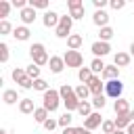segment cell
Instances as JSON below:
<instances>
[{"label":"cell","instance_id":"cell-15","mask_svg":"<svg viewBox=\"0 0 134 134\" xmlns=\"http://www.w3.org/2000/svg\"><path fill=\"white\" fill-rule=\"evenodd\" d=\"M103 77L109 82V80H119V67L117 65H107L105 71H103Z\"/></svg>","mask_w":134,"mask_h":134},{"label":"cell","instance_id":"cell-12","mask_svg":"<svg viewBox=\"0 0 134 134\" xmlns=\"http://www.w3.org/2000/svg\"><path fill=\"white\" fill-rule=\"evenodd\" d=\"M21 21L25 23V25H29V23H34L36 21V8H31L29 4L21 10Z\"/></svg>","mask_w":134,"mask_h":134},{"label":"cell","instance_id":"cell-29","mask_svg":"<svg viewBox=\"0 0 134 134\" xmlns=\"http://www.w3.org/2000/svg\"><path fill=\"white\" fill-rule=\"evenodd\" d=\"M10 2H6V0H0V17H2V21H6V17H8V10H10Z\"/></svg>","mask_w":134,"mask_h":134},{"label":"cell","instance_id":"cell-30","mask_svg":"<svg viewBox=\"0 0 134 134\" xmlns=\"http://www.w3.org/2000/svg\"><path fill=\"white\" fill-rule=\"evenodd\" d=\"M113 34H115V31H113L109 25H107V27H103V29H100V34H98V36H100V42H109V40L113 38Z\"/></svg>","mask_w":134,"mask_h":134},{"label":"cell","instance_id":"cell-8","mask_svg":"<svg viewBox=\"0 0 134 134\" xmlns=\"http://www.w3.org/2000/svg\"><path fill=\"white\" fill-rule=\"evenodd\" d=\"M111 52V46H109V42H94L92 44V54L98 59V57H105V54H109Z\"/></svg>","mask_w":134,"mask_h":134},{"label":"cell","instance_id":"cell-32","mask_svg":"<svg viewBox=\"0 0 134 134\" xmlns=\"http://www.w3.org/2000/svg\"><path fill=\"white\" fill-rule=\"evenodd\" d=\"M25 75H27V73H25V69H21V67H15V69H13V73H10V77H13L17 84H19Z\"/></svg>","mask_w":134,"mask_h":134},{"label":"cell","instance_id":"cell-45","mask_svg":"<svg viewBox=\"0 0 134 134\" xmlns=\"http://www.w3.org/2000/svg\"><path fill=\"white\" fill-rule=\"evenodd\" d=\"M61 134H77V130L69 126V128H63V132H61Z\"/></svg>","mask_w":134,"mask_h":134},{"label":"cell","instance_id":"cell-16","mask_svg":"<svg viewBox=\"0 0 134 134\" xmlns=\"http://www.w3.org/2000/svg\"><path fill=\"white\" fill-rule=\"evenodd\" d=\"M82 44H84V38H82L80 34H71V36L67 38V46H69V50H77Z\"/></svg>","mask_w":134,"mask_h":134},{"label":"cell","instance_id":"cell-24","mask_svg":"<svg viewBox=\"0 0 134 134\" xmlns=\"http://www.w3.org/2000/svg\"><path fill=\"white\" fill-rule=\"evenodd\" d=\"M77 113H80L82 117H88V115H92V105H90L88 100H82V103H80V107H77Z\"/></svg>","mask_w":134,"mask_h":134},{"label":"cell","instance_id":"cell-40","mask_svg":"<svg viewBox=\"0 0 134 134\" xmlns=\"http://www.w3.org/2000/svg\"><path fill=\"white\" fill-rule=\"evenodd\" d=\"M19 86H21V88H25V90H29V88H34V80L25 75V77H23V80L19 82Z\"/></svg>","mask_w":134,"mask_h":134},{"label":"cell","instance_id":"cell-38","mask_svg":"<svg viewBox=\"0 0 134 134\" xmlns=\"http://www.w3.org/2000/svg\"><path fill=\"white\" fill-rule=\"evenodd\" d=\"M69 17H71V19H82V17H84V6H80V8H69Z\"/></svg>","mask_w":134,"mask_h":134},{"label":"cell","instance_id":"cell-51","mask_svg":"<svg viewBox=\"0 0 134 134\" xmlns=\"http://www.w3.org/2000/svg\"><path fill=\"white\" fill-rule=\"evenodd\" d=\"M8 134H13V132H8Z\"/></svg>","mask_w":134,"mask_h":134},{"label":"cell","instance_id":"cell-13","mask_svg":"<svg viewBox=\"0 0 134 134\" xmlns=\"http://www.w3.org/2000/svg\"><path fill=\"white\" fill-rule=\"evenodd\" d=\"M113 109H115L117 115H128V113H130V103H128L126 98H117L115 105H113Z\"/></svg>","mask_w":134,"mask_h":134},{"label":"cell","instance_id":"cell-37","mask_svg":"<svg viewBox=\"0 0 134 134\" xmlns=\"http://www.w3.org/2000/svg\"><path fill=\"white\" fill-rule=\"evenodd\" d=\"M42 126H44V128H46V130H48V132L52 134V130H54V128L59 126V119H52V117H48V119H46V121H44Z\"/></svg>","mask_w":134,"mask_h":134},{"label":"cell","instance_id":"cell-39","mask_svg":"<svg viewBox=\"0 0 134 134\" xmlns=\"http://www.w3.org/2000/svg\"><path fill=\"white\" fill-rule=\"evenodd\" d=\"M8 61V46L2 42L0 44V63H6Z\"/></svg>","mask_w":134,"mask_h":134},{"label":"cell","instance_id":"cell-20","mask_svg":"<svg viewBox=\"0 0 134 134\" xmlns=\"http://www.w3.org/2000/svg\"><path fill=\"white\" fill-rule=\"evenodd\" d=\"M113 121H115V128H117V130H124V128H128V126L132 124V119H130V113H128V115H117Z\"/></svg>","mask_w":134,"mask_h":134},{"label":"cell","instance_id":"cell-18","mask_svg":"<svg viewBox=\"0 0 134 134\" xmlns=\"http://www.w3.org/2000/svg\"><path fill=\"white\" fill-rule=\"evenodd\" d=\"M19 111L25 113V115H27V113H34V111H36L34 100H31V98H21V100H19Z\"/></svg>","mask_w":134,"mask_h":134},{"label":"cell","instance_id":"cell-50","mask_svg":"<svg viewBox=\"0 0 134 134\" xmlns=\"http://www.w3.org/2000/svg\"><path fill=\"white\" fill-rule=\"evenodd\" d=\"M130 119H132V121H134V109H132V111H130Z\"/></svg>","mask_w":134,"mask_h":134},{"label":"cell","instance_id":"cell-22","mask_svg":"<svg viewBox=\"0 0 134 134\" xmlns=\"http://www.w3.org/2000/svg\"><path fill=\"white\" fill-rule=\"evenodd\" d=\"M2 100H4L6 105H15V103L19 100L17 90H4V92H2Z\"/></svg>","mask_w":134,"mask_h":134},{"label":"cell","instance_id":"cell-2","mask_svg":"<svg viewBox=\"0 0 134 134\" xmlns=\"http://www.w3.org/2000/svg\"><path fill=\"white\" fill-rule=\"evenodd\" d=\"M29 54H31V61L38 65V67H42V65H48V54H46V48H44V44H40V42H36V44H31L29 46Z\"/></svg>","mask_w":134,"mask_h":134},{"label":"cell","instance_id":"cell-47","mask_svg":"<svg viewBox=\"0 0 134 134\" xmlns=\"http://www.w3.org/2000/svg\"><path fill=\"white\" fill-rule=\"evenodd\" d=\"M77 130V134H90V130H86V128H75Z\"/></svg>","mask_w":134,"mask_h":134},{"label":"cell","instance_id":"cell-6","mask_svg":"<svg viewBox=\"0 0 134 134\" xmlns=\"http://www.w3.org/2000/svg\"><path fill=\"white\" fill-rule=\"evenodd\" d=\"M71 27H73V19L69 15H63L61 21H59V27H57V38H69L71 34Z\"/></svg>","mask_w":134,"mask_h":134},{"label":"cell","instance_id":"cell-48","mask_svg":"<svg viewBox=\"0 0 134 134\" xmlns=\"http://www.w3.org/2000/svg\"><path fill=\"white\" fill-rule=\"evenodd\" d=\"M130 54H132V57H134V42H132V44H130Z\"/></svg>","mask_w":134,"mask_h":134},{"label":"cell","instance_id":"cell-34","mask_svg":"<svg viewBox=\"0 0 134 134\" xmlns=\"http://www.w3.org/2000/svg\"><path fill=\"white\" fill-rule=\"evenodd\" d=\"M71 119H73L71 113H63V115L59 117V126H61V128H69V126H71Z\"/></svg>","mask_w":134,"mask_h":134},{"label":"cell","instance_id":"cell-33","mask_svg":"<svg viewBox=\"0 0 134 134\" xmlns=\"http://www.w3.org/2000/svg\"><path fill=\"white\" fill-rule=\"evenodd\" d=\"M34 90H40V92H46V90H50V88H48V82L40 77V80H36V82H34Z\"/></svg>","mask_w":134,"mask_h":134},{"label":"cell","instance_id":"cell-36","mask_svg":"<svg viewBox=\"0 0 134 134\" xmlns=\"http://www.w3.org/2000/svg\"><path fill=\"white\" fill-rule=\"evenodd\" d=\"M13 25L8 21H0V36H6V34H13Z\"/></svg>","mask_w":134,"mask_h":134},{"label":"cell","instance_id":"cell-27","mask_svg":"<svg viewBox=\"0 0 134 134\" xmlns=\"http://www.w3.org/2000/svg\"><path fill=\"white\" fill-rule=\"evenodd\" d=\"M105 67H107V65H105L100 59H94V61L90 63V69H92V73H103V71H105Z\"/></svg>","mask_w":134,"mask_h":134},{"label":"cell","instance_id":"cell-3","mask_svg":"<svg viewBox=\"0 0 134 134\" xmlns=\"http://www.w3.org/2000/svg\"><path fill=\"white\" fill-rule=\"evenodd\" d=\"M59 103H61V94H59V90H46L44 92V98H42V107L48 111V113H52V111H57L59 109Z\"/></svg>","mask_w":134,"mask_h":134},{"label":"cell","instance_id":"cell-4","mask_svg":"<svg viewBox=\"0 0 134 134\" xmlns=\"http://www.w3.org/2000/svg\"><path fill=\"white\" fill-rule=\"evenodd\" d=\"M121 92H124V84L119 80H109L105 82V96H111V98H121Z\"/></svg>","mask_w":134,"mask_h":134},{"label":"cell","instance_id":"cell-7","mask_svg":"<svg viewBox=\"0 0 134 134\" xmlns=\"http://www.w3.org/2000/svg\"><path fill=\"white\" fill-rule=\"evenodd\" d=\"M103 121H105V119L100 117V113H96V111H94L92 115H88V117L84 119V128H86V130H94V128L103 126Z\"/></svg>","mask_w":134,"mask_h":134},{"label":"cell","instance_id":"cell-17","mask_svg":"<svg viewBox=\"0 0 134 134\" xmlns=\"http://www.w3.org/2000/svg\"><path fill=\"white\" fill-rule=\"evenodd\" d=\"M29 29H27V25H19V27H15V31H13V36L17 38V40H21V42H25V40H29Z\"/></svg>","mask_w":134,"mask_h":134},{"label":"cell","instance_id":"cell-43","mask_svg":"<svg viewBox=\"0 0 134 134\" xmlns=\"http://www.w3.org/2000/svg\"><path fill=\"white\" fill-rule=\"evenodd\" d=\"M67 6L69 8H80V6H84V2L82 0H67Z\"/></svg>","mask_w":134,"mask_h":134},{"label":"cell","instance_id":"cell-23","mask_svg":"<svg viewBox=\"0 0 134 134\" xmlns=\"http://www.w3.org/2000/svg\"><path fill=\"white\" fill-rule=\"evenodd\" d=\"M25 73H27V77H31L34 82H36V80H40V67H38L36 63H31V65H27V69H25Z\"/></svg>","mask_w":134,"mask_h":134},{"label":"cell","instance_id":"cell-5","mask_svg":"<svg viewBox=\"0 0 134 134\" xmlns=\"http://www.w3.org/2000/svg\"><path fill=\"white\" fill-rule=\"evenodd\" d=\"M63 61H65V67H80L82 69V63H84V57L80 50H67L63 54Z\"/></svg>","mask_w":134,"mask_h":134},{"label":"cell","instance_id":"cell-21","mask_svg":"<svg viewBox=\"0 0 134 134\" xmlns=\"http://www.w3.org/2000/svg\"><path fill=\"white\" fill-rule=\"evenodd\" d=\"M92 75H94V73H92V69H90V67H82V69L77 71V77H80V82H82V84H88V82L92 80Z\"/></svg>","mask_w":134,"mask_h":134},{"label":"cell","instance_id":"cell-19","mask_svg":"<svg viewBox=\"0 0 134 134\" xmlns=\"http://www.w3.org/2000/svg\"><path fill=\"white\" fill-rule=\"evenodd\" d=\"M113 61H115L117 67H128V65H130V54H128V52H117V54L113 57Z\"/></svg>","mask_w":134,"mask_h":134},{"label":"cell","instance_id":"cell-11","mask_svg":"<svg viewBox=\"0 0 134 134\" xmlns=\"http://www.w3.org/2000/svg\"><path fill=\"white\" fill-rule=\"evenodd\" d=\"M48 69L52 71V73H61L63 69H65V61H63V57H50V61H48Z\"/></svg>","mask_w":134,"mask_h":134},{"label":"cell","instance_id":"cell-10","mask_svg":"<svg viewBox=\"0 0 134 134\" xmlns=\"http://www.w3.org/2000/svg\"><path fill=\"white\" fill-rule=\"evenodd\" d=\"M59 21H61V17L54 10H46L44 13V27H59Z\"/></svg>","mask_w":134,"mask_h":134},{"label":"cell","instance_id":"cell-49","mask_svg":"<svg viewBox=\"0 0 134 134\" xmlns=\"http://www.w3.org/2000/svg\"><path fill=\"white\" fill-rule=\"evenodd\" d=\"M113 134H126V132H124V130H115Z\"/></svg>","mask_w":134,"mask_h":134},{"label":"cell","instance_id":"cell-44","mask_svg":"<svg viewBox=\"0 0 134 134\" xmlns=\"http://www.w3.org/2000/svg\"><path fill=\"white\" fill-rule=\"evenodd\" d=\"M92 4L96 6V10H103V6L107 4V0H92Z\"/></svg>","mask_w":134,"mask_h":134},{"label":"cell","instance_id":"cell-25","mask_svg":"<svg viewBox=\"0 0 134 134\" xmlns=\"http://www.w3.org/2000/svg\"><path fill=\"white\" fill-rule=\"evenodd\" d=\"M34 119H36L38 124H44V121L48 119V111H46L44 107H38V109L34 111Z\"/></svg>","mask_w":134,"mask_h":134},{"label":"cell","instance_id":"cell-28","mask_svg":"<svg viewBox=\"0 0 134 134\" xmlns=\"http://www.w3.org/2000/svg\"><path fill=\"white\" fill-rule=\"evenodd\" d=\"M100 128H103V134H113V132L117 130V128H115V121H113V119H105Z\"/></svg>","mask_w":134,"mask_h":134},{"label":"cell","instance_id":"cell-26","mask_svg":"<svg viewBox=\"0 0 134 134\" xmlns=\"http://www.w3.org/2000/svg\"><path fill=\"white\" fill-rule=\"evenodd\" d=\"M75 94H77V98H80V100H86V98H88V94H92V92H90V88H88L86 84H80V86L75 88Z\"/></svg>","mask_w":134,"mask_h":134},{"label":"cell","instance_id":"cell-31","mask_svg":"<svg viewBox=\"0 0 134 134\" xmlns=\"http://www.w3.org/2000/svg\"><path fill=\"white\" fill-rule=\"evenodd\" d=\"M105 105H107V96H105V94H98V96L92 98V107H94V109H103Z\"/></svg>","mask_w":134,"mask_h":134},{"label":"cell","instance_id":"cell-9","mask_svg":"<svg viewBox=\"0 0 134 134\" xmlns=\"http://www.w3.org/2000/svg\"><path fill=\"white\" fill-rule=\"evenodd\" d=\"M88 88H90V92L94 94V96H98V94H103V88H105V84L100 82V77L98 75H92V80L86 84Z\"/></svg>","mask_w":134,"mask_h":134},{"label":"cell","instance_id":"cell-41","mask_svg":"<svg viewBox=\"0 0 134 134\" xmlns=\"http://www.w3.org/2000/svg\"><path fill=\"white\" fill-rule=\"evenodd\" d=\"M109 4H111V8H113V10H119V8H124V6H126V2H124V0H111Z\"/></svg>","mask_w":134,"mask_h":134},{"label":"cell","instance_id":"cell-14","mask_svg":"<svg viewBox=\"0 0 134 134\" xmlns=\"http://www.w3.org/2000/svg\"><path fill=\"white\" fill-rule=\"evenodd\" d=\"M92 21H94V25H98V27L103 29V27H107V23H109V15H107L105 10H96L94 17H92Z\"/></svg>","mask_w":134,"mask_h":134},{"label":"cell","instance_id":"cell-46","mask_svg":"<svg viewBox=\"0 0 134 134\" xmlns=\"http://www.w3.org/2000/svg\"><path fill=\"white\" fill-rule=\"evenodd\" d=\"M126 134H134V121H132V124L126 128Z\"/></svg>","mask_w":134,"mask_h":134},{"label":"cell","instance_id":"cell-1","mask_svg":"<svg viewBox=\"0 0 134 134\" xmlns=\"http://www.w3.org/2000/svg\"><path fill=\"white\" fill-rule=\"evenodd\" d=\"M59 94H61V100H63V105H65V109H67V113H71V111H77V107H80V98H77V94H75V88H71L69 84H63L61 88H59Z\"/></svg>","mask_w":134,"mask_h":134},{"label":"cell","instance_id":"cell-42","mask_svg":"<svg viewBox=\"0 0 134 134\" xmlns=\"http://www.w3.org/2000/svg\"><path fill=\"white\" fill-rule=\"evenodd\" d=\"M10 4H13V6H15V8H21V10H23V8H25V6H27V0H13V2H10Z\"/></svg>","mask_w":134,"mask_h":134},{"label":"cell","instance_id":"cell-35","mask_svg":"<svg viewBox=\"0 0 134 134\" xmlns=\"http://www.w3.org/2000/svg\"><path fill=\"white\" fill-rule=\"evenodd\" d=\"M31 8H48V0H27Z\"/></svg>","mask_w":134,"mask_h":134}]
</instances>
